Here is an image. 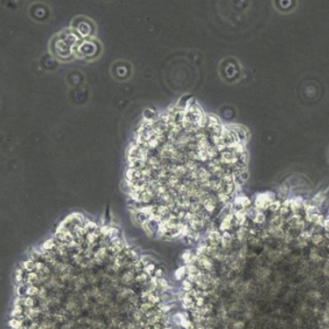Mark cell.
Listing matches in <instances>:
<instances>
[{"label":"cell","mask_w":329,"mask_h":329,"mask_svg":"<svg viewBox=\"0 0 329 329\" xmlns=\"http://www.w3.org/2000/svg\"><path fill=\"white\" fill-rule=\"evenodd\" d=\"M276 195L272 192H263L259 193V194L256 197L255 200V207L258 211H263L267 208L270 207V205L272 204V202H274Z\"/></svg>","instance_id":"obj_1"},{"label":"cell","mask_w":329,"mask_h":329,"mask_svg":"<svg viewBox=\"0 0 329 329\" xmlns=\"http://www.w3.org/2000/svg\"><path fill=\"white\" fill-rule=\"evenodd\" d=\"M135 279H136V272L133 270L124 269L120 273V282L123 287H133L135 285Z\"/></svg>","instance_id":"obj_2"},{"label":"cell","mask_w":329,"mask_h":329,"mask_svg":"<svg viewBox=\"0 0 329 329\" xmlns=\"http://www.w3.org/2000/svg\"><path fill=\"white\" fill-rule=\"evenodd\" d=\"M290 201H291V211L294 214H297L298 211L304 210L305 202L303 201V199L301 197H295L292 200H290Z\"/></svg>","instance_id":"obj_3"},{"label":"cell","mask_w":329,"mask_h":329,"mask_svg":"<svg viewBox=\"0 0 329 329\" xmlns=\"http://www.w3.org/2000/svg\"><path fill=\"white\" fill-rule=\"evenodd\" d=\"M306 221H308V222L317 225V226L324 227V223L326 219H325V217L320 214H308V215H306Z\"/></svg>","instance_id":"obj_4"},{"label":"cell","mask_w":329,"mask_h":329,"mask_svg":"<svg viewBox=\"0 0 329 329\" xmlns=\"http://www.w3.org/2000/svg\"><path fill=\"white\" fill-rule=\"evenodd\" d=\"M20 267L25 271V272H32L35 271V262L30 259H25L20 262Z\"/></svg>","instance_id":"obj_5"},{"label":"cell","mask_w":329,"mask_h":329,"mask_svg":"<svg viewBox=\"0 0 329 329\" xmlns=\"http://www.w3.org/2000/svg\"><path fill=\"white\" fill-rule=\"evenodd\" d=\"M23 306L25 308H32V307L37 306V297H32V296H25L23 298Z\"/></svg>","instance_id":"obj_6"},{"label":"cell","mask_w":329,"mask_h":329,"mask_svg":"<svg viewBox=\"0 0 329 329\" xmlns=\"http://www.w3.org/2000/svg\"><path fill=\"white\" fill-rule=\"evenodd\" d=\"M247 234H248V228L245 226H239V228L236 231V238L238 242H244L245 238L247 237Z\"/></svg>","instance_id":"obj_7"},{"label":"cell","mask_w":329,"mask_h":329,"mask_svg":"<svg viewBox=\"0 0 329 329\" xmlns=\"http://www.w3.org/2000/svg\"><path fill=\"white\" fill-rule=\"evenodd\" d=\"M188 276V272H187V266H183V267H180V268H178L177 270H176L175 272V279L178 281L180 280H184V277Z\"/></svg>","instance_id":"obj_8"},{"label":"cell","mask_w":329,"mask_h":329,"mask_svg":"<svg viewBox=\"0 0 329 329\" xmlns=\"http://www.w3.org/2000/svg\"><path fill=\"white\" fill-rule=\"evenodd\" d=\"M290 212H291V201L287 199L283 201L282 206H281V210H280V214L285 217Z\"/></svg>","instance_id":"obj_9"},{"label":"cell","mask_w":329,"mask_h":329,"mask_svg":"<svg viewBox=\"0 0 329 329\" xmlns=\"http://www.w3.org/2000/svg\"><path fill=\"white\" fill-rule=\"evenodd\" d=\"M156 306H157V305L154 304V303H150V302H142L141 305H139V307H138V309H139V311H141L143 314H146L147 312H149L150 309L155 308Z\"/></svg>","instance_id":"obj_10"},{"label":"cell","mask_w":329,"mask_h":329,"mask_svg":"<svg viewBox=\"0 0 329 329\" xmlns=\"http://www.w3.org/2000/svg\"><path fill=\"white\" fill-rule=\"evenodd\" d=\"M325 199H326V193L325 192H319L317 193V194L315 195V197H313V200H312V203L314 204V205H320V204L322 203V202L325 201Z\"/></svg>","instance_id":"obj_11"},{"label":"cell","mask_w":329,"mask_h":329,"mask_svg":"<svg viewBox=\"0 0 329 329\" xmlns=\"http://www.w3.org/2000/svg\"><path fill=\"white\" fill-rule=\"evenodd\" d=\"M16 292H17V295H18L19 297H25V296H27V287L25 284H23V283L18 284V285H17Z\"/></svg>","instance_id":"obj_12"},{"label":"cell","mask_w":329,"mask_h":329,"mask_svg":"<svg viewBox=\"0 0 329 329\" xmlns=\"http://www.w3.org/2000/svg\"><path fill=\"white\" fill-rule=\"evenodd\" d=\"M38 293H40V287L38 285H31L27 287V296H32V297H37Z\"/></svg>","instance_id":"obj_13"},{"label":"cell","mask_w":329,"mask_h":329,"mask_svg":"<svg viewBox=\"0 0 329 329\" xmlns=\"http://www.w3.org/2000/svg\"><path fill=\"white\" fill-rule=\"evenodd\" d=\"M289 191H290L289 186H287V184H283V186H281L280 189H279L278 197L282 200H287V194H289Z\"/></svg>","instance_id":"obj_14"},{"label":"cell","mask_w":329,"mask_h":329,"mask_svg":"<svg viewBox=\"0 0 329 329\" xmlns=\"http://www.w3.org/2000/svg\"><path fill=\"white\" fill-rule=\"evenodd\" d=\"M252 221L255 224H263L264 221H266V216L262 212L257 211V213L255 214V216L252 217Z\"/></svg>","instance_id":"obj_15"},{"label":"cell","mask_w":329,"mask_h":329,"mask_svg":"<svg viewBox=\"0 0 329 329\" xmlns=\"http://www.w3.org/2000/svg\"><path fill=\"white\" fill-rule=\"evenodd\" d=\"M156 269H157L156 264H155L154 262H150V263H148L147 266L144 267V270H143V271H144L145 273H147V274H148L149 277H152V276L155 274V271H156Z\"/></svg>","instance_id":"obj_16"},{"label":"cell","mask_w":329,"mask_h":329,"mask_svg":"<svg viewBox=\"0 0 329 329\" xmlns=\"http://www.w3.org/2000/svg\"><path fill=\"white\" fill-rule=\"evenodd\" d=\"M312 242L314 245H322L325 242L324 236L320 235V234H315V235L312 236Z\"/></svg>","instance_id":"obj_17"},{"label":"cell","mask_w":329,"mask_h":329,"mask_svg":"<svg viewBox=\"0 0 329 329\" xmlns=\"http://www.w3.org/2000/svg\"><path fill=\"white\" fill-rule=\"evenodd\" d=\"M194 287H193V283H191L189 280H187V279H184V280H182V290H183L184 292H190L191 290H193Z\"/></svg>","instance_id":"obj_18"},{"label":"cell","mask_w":329,"mask_h":329,"mask_svg":"<svg viewBox=\"0 0 329 329\" xmlns=\"http://www.w3.org/2000/svg\"><path fill=\"white\" fill-rule=\"evenodd\" d=\"M281 206H282V203H281V202L279 201V200H276L274 202H272V204L270 205L269 210H270L271 212L276 213V212H278V211L281 210Z\"/></svg>","instance_id":"obj_19"},{"label":"cell","mask_w":329,"mask_h":329,"mask_svg":"<svg viewBox=\"0 0 329 329\" xmlns=\"http://www.w3.org/2000/svg\"><path fill=\"white\" fill-rule=\"evenodd\" d=\"M46 262L43 261V260H38V261L35 262V271L37 273H41L43 270H44V268L46 267Z\"/></svg>","instance_id":"obj_20"},{"label":"cell","mask_w":329,"mask_h":329,"mask_svg":"<svg viewBox=\"0 0 329 329\" xmlns=\"http://www.w3.org/2000/svg\"><path fill=\"white\" fill-rule=\"evenodd\" d=\"M152 277H156L157 279H161L163 278V270L161 268H157L156 271H155V274Z\"/></svg>","instance_id":"obj_21"},{"label":"cell","mask_w":329,"mask_h":329,"mask_svg":"<svg viewBox=\"0 0 329 329\" xmlns=\"http://www.w3.org/2000/svg\"><path fill=\"white\" fill-rule=\"evenodd\" d=\"M324 228H325V231H326L327 233H329V218L325 221V223H324Z\"/></svg>","instance_id":"obj_22"},{"label":"cell","mask_w":329,"mask_h":329,"mask_svg":"<svg viewBox=\"0 0 329 329\" xmlns=\"http://www.w3.org/2000/svg\"><path fill=\"white\" fill-rule=\"evenodd\" d=\"M163 329H175V327L172 326V325H168V326H165L163 327Z\"/></svg>","instance_id":"obj_23"}]
</instances>
